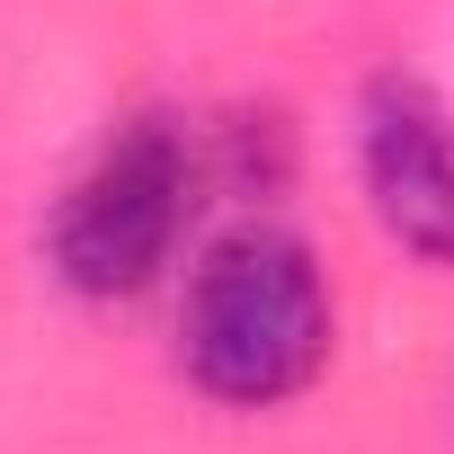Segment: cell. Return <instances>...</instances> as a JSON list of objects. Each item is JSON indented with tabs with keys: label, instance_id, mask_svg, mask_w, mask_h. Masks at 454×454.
<instances>
[{
	"label": "cell",
	"instance_id": "obj_1",
	"mask_svg": "<svg viewBox=\"0 0 454 454\" xmlns=\"http://www.w3.org/2000/svg\"><path fill=\"white\" fill-rule=\"evenodd\" d=\"M330 348H339V303L312 241L277 232V223H241L196 259L178 303V365L205 401L277 410L321 383Z\"/></svg>",
	"mask_w": 454,
	"mask_h": 454
},
{
	"label": "cell",
	"instance_id": "obj_2",
	"mask_svg": "<svg viewBox=\"0 0 454 454\" xmlns=\"http://www.w3.org/2000/svg\"><path fill=\"white\" fill-rule=\"evenodd\" d=\"M196 214V134L178 116H125L54 205V277L90 303L143 294Z\"/></svg>",
	"mask_w": 454,
	"mask_h": 454
},
{
	"label": "cell",
	"instance_id": "obj_3",
	"mask_svg": "<svg viewBox=\"0 0 454 454\" xmlns=\"http://www.w3.org/2000/svg\"><path fill=\"white\" fill-rule=\"evenodd\" d=\"M356 169L374 223L454 277V107L410 72H374L356 107Z\"/></svg>",
	"mask_w": 454,
	"mask_h": 454
}]
</instances>
